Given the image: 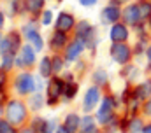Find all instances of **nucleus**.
I'll list each match as a JSON object with an SVG mask.
<instances>
[{"label":"nucleus","mask_w":151,"mask_h":133,"mask_svg":"<svg viewBox=\"0 0 151 133\" xmlns=\"http://www.w3.org/2000/svg\"><path fill=\"white\" fill-rule=\"evenodd\" d=\"M27 116V109L21 102H11L7 105V117L12 123H21Z\"/></svg>","instance_id":"f257e3e1"},{"label":"nucleus","mask_w":151,"mask_h":133,"mask_svg":"<svg viewBox=\"0 0 151 133\" xmlns=\"http://www.w3.org/2000/svg\"><path fill=\"white\" fill-rule=\"evenodd\" d=\"M111 56L114 58V61L123 65L130 60V49H128V46H125L121 42H114V46L111 47Z\"/></svg>","instance_id":"f03ea898"},{"label":"nucleus","mask_w":151,"mask_h":133,"mask_svg":"<svg viewBox=\"0 0 151 133\" xmlns=\"http://www.w3.org/2000/svg\"><path fill=\"white\" fill-rule=\"evenodd\" d=\"M35 84V79L30 75V74H21L18 79H16V89L19 95H25V93H30L34 91V86Z\"/></svg>","instance_id":"7ed1b4c3"},{"label":"nucleus","mask_w":151,"mask_h":133,"mask_svg":"<svg viewBox=\"0 0 151 133\" xmlns=\"http://www.w3.org/2000/svg\"><path fill=\"white\" fill-rule=\"evenodd\" d=\"M113 107H114L113 98H111V97H106L104 102H102L100 110H99V116H97V119H99L102 124H107V123L113 119Z\"/></svg>","instance_id":"20e7f679"},{"label":"nucleus","mask_w":151,"mask_h":133,"mask_svg":"<svg viewBox=\"0 0 151 133\" xmlns=\"http://www.w3.org/2000/svg\"><path fill=\"white\" fill-rule=\"evenodd\" d=\"M63 88H65V84H63L60 79H53V81L49 82V86H47V102H49V103H55L56 100L62 97Z\"/></svg>","instance_id":"39448f33"},{"label":"nucleus","mask_w":151,"mask_h":133,"mask_svg":"<svg viewBox=\"0 0 151 133\" xmlns=\"http://www.w3.org/2000/svg\"><path fill=\"white\" fill-rule=\"evenodd\" d=\"M18 47H19V35L18 33H9L4 40H2V51L4 53H16L18 51Z\"/></svg>","instance_id":"423d86ee"},{"label":"nucleus","mask_w":151,"mask_h":133,"mask_svg":"<svg viewBox=\"0 0 151 133\" xmlns=\"http://www.w3.org/2000/svg\"><path fill=\"white\" fill-rule=\"evenodd\" d=\"M123 18L128 25H135L139 19H141V11H139V4H134V5H128L125 11H123Z\"/></svg>","instance_id":"0eeeda50"},{"label":"nucleus","mask_w":151,"mask_h":133,"mask_svg":"<svg viewBox=\"0 0 151 133\" xmlns=\"http://www.w3.org/2000/svg\"><path fill=\"white\" fill-rule=\"evenodd\" d=\"M74 18L70 16V14H67V12H62L60 16H58V21H56V28L58 30H62V32H69V30H72V26H74Z\"/></svg>","instance_id":"6e6552de"},{"label":"nucleus","mask_w":151,"mask_h":133,"mask_svg":"<svg viewBox=\"0 0 151 133\" xmlns=\"http://www.w3.org/2000/svg\"><path fill=\"white\" fill-rule=\"evenodd\" d=\"M100 98V93H99V88H90L86 91V97H84V110H90L91 107H95V103Z\"/></svg>","instance_id":"1a4fd4ad"},{"label":"nucleus","mask_w":151,"mask_h":133,"mask_svg":"<svg viewBox=\"0 0 151 133\" xmlns=\"http://www.w3.org/2000/svg\"><path fill=\"white\" fill-rule=\"evenodd\" d=\"M127 37H128L127 26H123V25L118 23V25H114L113 28H111V39H113V42H125Z\"/></svg>","instance_id":"9d476101"},{"label":"nucleus","mask_w":151,"mask_h":133,"mask_svg":"<svg viewBox=\"0 0 151 133\" xmlns=\"http://www.w3.org/2000/svg\"><path fill=\"white\" fill-rule=\"evenodd\" d=\"M118 18H119V9L114 5H109L102 11V21L104 23H116Z\"/></svg>","instance_id":"9b49d317"},{"label":"nucleus","mask_w":151,"mask_h":133,"mask_svg":"<svg viewBox=\"0 0 151 133\" xmlns=\"http://www.w3.org/2000/svg\"><path fill=\"white\" fill-rule=\"evenodd\" d=\"M34 61H35L34 49L30 46H25L21 49V60H18V65H34Z\"/></svg>","instance_id":"f8f14e48"},{"label":"nucleus","mask_w":151,"mask_h":133,"mask_svg":"<svg viewBox=\"0 0 151 133\" xmlns=\"http://www.w3.org/2000/svg\"><path fill=\"white\" fill-rule=\"evenodd\" d=\"M83 47H84V46H83V40H81V39L74 40V42L69 46V49H67V60H70V61H72V60H76V58L81 54Z\"/></svg>","instance_id":"ddd939ff"},{"label":"nucleus","mask_w":151,"mask_h":133,"mask_svg":"<svg viewBox=\"0 0 151 133\" xmlns=\"http://www.w3.org/2000/svg\"><path fill=\"white\" fill-rule=\"evenodd\" d=\"M25 33H27L28 40L34 44V47H35L37 51H40V49H42V39H40V35H39L35 30L32 32V28H25Z\"/></svg>","instance_id":"4468645a"},{"label":"nucleus","mask_w":151,"mask_h":133,"mask_svg":"<svg viewBox=\"0 0 151 133\" xmlns=\"http://www.w3.org/2000/svg\"><path fill=\"white\" fill-rule=\"evenodd\" d=\"M90 33H91V26H90L88 21H81V23H77V39L86 40V39L90 37Z\"/></svg>","instance_id":"2eb2a0df"},{"label":"nucleus","mask_w":151,"mask_h":133,"mask_svg":"<svg viewBox=\"0 0 151 133\" xmlns=\"http://www.w3.org/2000/svg\"><path fill=\"white\" fill-rule=\"evenodd\" d=\"M63 126L67 128V132L69 133H76L77 126H79V117H77L76 114H69L67 119H65V124H63Z\"/></svg>","instance_id":"dca6fc26"},{"label":"nucleus","mask_w":151,"mask_h":133,"mask_svg":"<svg viewBox=\"0 0 151 133\" xmlns=\"http://www.w3.org/2000/svg\"><path fill=\"white\" fill-rule=\"evenodd\" d=\"M81 128H83L84 133H97V130H95V123H93V119H91L90 116H86V117L81 119Z\"/></svg>","instance_id":"f3484780"},{"label":"nucleus","mask_w":151,"mask_h":133,"mask_svg":"<svg viewBox=\"0 0 151 133\" xmlns=\"http://www.w3.org/2000/svg\"><path fill=\"white\" fill-rule=\"evenodd\" d=\"M25 5H27V9L30 12L37 14L39 11L42 9V5H44V0H25Z\"/></svg>","instance_id":"a211bd4d"},{"label":"nucleus","mask_w":151,"mask_h":133,"mask_svg":"<svg viewBox=\"0 0 151 133\" xmlns=\"http://www.w3.org/2000/svg\"><path fill=\"white\" fill-rule=\"evenodd\" d=\"M65 42H67V39H65V32H62V30H58V32L53 35V39H51L53 47H62Z\"/></svg>","instance_id":"6ab92c4d"},{"label":"nucleus","mask_w":151,"mask_h":133,"mask_svg":"<svg viewBox=\"0 0 151 133\" xmlns=\"http://www.w3.org/2000/svg\"><path fill=\"white\" fill-rule=\"evenodd\" d=\"M40 74H42L44 77H47V75L53 74V63H51L49 58H44V60L40 61Z\"/></svg>","instance_id":"aec40b11"},{"label":"nucleus","mask_w":151,"mask_h":133,"mask_svg":"<svg viewBox=\"0 0 151 133\" xmlns=\"http://www.w3.org/2000/svg\"><path fill=\"white\" fill-rule=\"evenodd\" d=\"M150 91H151V84H141V86L137 88V91H135V100L146 98V97L150 95Z\"/></svg>","instance_id":"412c9836"},{"label":"nucleus","mask_w":151,"mask_h":133,"mask_svg":"<svg viewBox=\"0 0 151 133\" xmlns=\"http://www.w3.org/2000/svg\"><path fill=\"white\" fill-rule=\"evenodd\" d=\"M139 11H141V19H144L146 16H151V5L148 2H141L139 4Z\"/></svg>","instance_id":"4be33fe9"},{"label":"nucleus","mask_w":151,"mask_h":133,"mask_svg":"<svg viewBox=\"0 0 151 133\" xmlns=\"http://www.w3.org/2000/svg\"><path fill=\"white\" fill-rule=\"evenodd\" d=\"M128 130L132 133H141L144 128H142V121L141 119H134L132 123H130V126H128Z\"/></svg>","instance_id":"5701e85b"},{"label":"nucleus","mask_w":151,"mask_h":133,"mask_svg":"<svg viewBox=\"0 0 151 133\" xmlns=\"http://www.w3.org/2000/svg\"><path fill=\"white\" fill-rule=\"evenodd\" d=\"M0 133H16V130L5 119H0Z\"/></svg>","instance_id":"b1692460"},{"label":"nucleus","mask_w":151,"mask_h":133,"mask_svg":"<svg viewBox=\"0 0 151 133\" xmlns=\"http://www.w3.org/2000/svg\"><path fill=\"white\" fill-rule=\"evenodd\" d=\"M76 91H77V86L76 84H65V88H63V93H65L67 98H72Z\"/></svg>","instance_id":"393cba45"},{"label":"nucleus","mask_w":151,"mask_h":133,"mask_svg":"<svg viewBox=\"0 0 151 133\" xmlns=\"http://www.w3.org/2000/svg\"><path fill=\"white\" fill-rule=\"evenodd\" d=\"M12 65V53H4V68H11Z\"/></svg>","instance_id":"a878e982"},{"label":"nucleus","mask_w":151,"mask_h":133,"mask_svg":"<svg viewBox=\"0 0 151 133\" xmlns=\"http://www.w3.org/2000/svg\"><path fill=\"white\" fill-rule=\"evenodd\" d=\"M62 65H63L62 63V58L60 56H55L53 58V72H60L62 70Z\"/></svg>","instance_id":"bb28decb"},{"label":"nucleus","mask_w":151,"mask_h":133,"mask_svg":"<svg viewBox=\"0 0 151 133\" xmlns=\"http://www.w3.org/2000/svg\"><path fill=\"white\" fill-rule=\"evenodd\" d=\"M32 126H34V130H35V132H40V133H42L44 126H46V121H42V119H35Z\"/></svg>","instance_id":"cd10ccee"},{"label":"nucleus","mask_w":151,"mask_h":133,"mask_svg":"<svg viewBox=\"0 0 151 133\" xmlns=\"http://www.w3.org/2000/svg\"><path fill=\"white\" fill-rule=\"evenodd\" d=\"M106 79H107V77H106V74H104V72H100V70H99V72L95 74V81H97L99 84H104V82H106Z\"/></svg>","instance_id":"c85d7f7f"},{"label":"nucleus","mask_w":151,"mask_h":133,"mask_svg":"<svg viewBox=\"0 0 151 133\" xmlns=\"http://www.w3.org/2000/svg\"><path fill=\"white\" fill-rule=\"evenodd\" d=\"M40 105H42V97H40V95H35V97L32 98V107H34V109H39Z\"/></svg>","instance_id":"c756f323"},{"label":"nucleus","mask_w":151,"mask_h":133,"mask_svg":"<svg viewBox=\"0 0 151 133\" xmlns=\"http://www.w3.org/2000/svg\"><path fill=\"white\" fill-rule=\"evenodd\" d=\"M51 16H53V14H51V11H46V12L42 14V23H44V25H49V23H51V19H53Z\"/></svg>","instance_id":"7c9ffc66"},{"label":"nucleus","mask_w":151,"mask_h":133,"mask_svg":"<svg viewBox=\"0 0 151 133\" xmlns=\"http://www.w3.org/2000/svg\"><path fill=\"white\" fill-rule=\"evenodd\" d=\"M53 126H55V123H46V126H44L42 133H51L53 132Z\"/></svg>","instance_id":"2f4dec72"},{"label":"nucleus","mask_w":151,"mask_h":133,"mask_svg":"<svg viewBox=\"0 0 151 133\" xmlns=\"http://www.w3.org/2000/svg\"><path fill=\"white\" fill-rule=\"evenodd\" d=\"M81 2V5H86V7H90V5H95L97 4V0H79Z\"/></svg>","instance_id":"473e14b6"},{"label":"nucleus","mask_w":151,"mask_h":133,"mask_svg":"<svg viewBox=\"0 0 151 133\" xmlns=\"http://www.w3.org/2000/svg\"><path fill=\"white\" fill-rule=\"evenodd\" d=\"M4 81H5V74L0 70V88H2V84H4Z\"/></svg>","instance_id":"72a5a7b5"},{"label":"nucleus","mask_w":151,"mask_h":133,"mask_svg":"<svg viewBox=\"0 0 151 133\" xmlns=\"http://www.w3.org/2000/svg\"><path fill=\"white\" fill-rule=\"evenodd\" d=\"M146 112H148V114L151 116V100L148 102V103H146Z\"/></svg>","instance_id":"f704fd0d"},{"label":"nucleus","mask_w":151,"mask_h":133,"mask_svg":"<svg viewBox=\"0 0 151 133\" xmlns=\"http://www.w3.org/2000/svg\"><path fill=\"white\" fill-rule=\"evenodd\" d=\"M56 133H69V132H67V128H65V126H62V128H58V130H56Z\"/></svg>","instance_id":"c9c22d12"},{"label":"nucleus","mask_w":151,"mask_h":133,"mask_svg":"<svg viewBox=\"0 0 151 133\" xmlns=\"http://www.w3.org/2000/svg\"><path fill=\"white\" fill-rule=\"evenodd\" d=\"M142 133H151V124H150V126H146V128L142 130Z\"/></svg>","instance_id":"e433bc0d"},{"label":"nucleus","mask_w":151,"mask_h":133,"mask_svg":"<svg viewBox=\"0 0 151 133\" xmlns=\"http://www.w3.org/2000/svg\"><path fill=\"white\" fill-rule=\"evenodd\" d=\"M2 25H4V14L0 12V28H2Z\"/></svg>","instance_id":"4c0bfd02"},{"label":"nucleus","mask_w":151,"mask_h":133,"mask_svg":"<svg viewBox=\"0 0 151 133\" xmlns=\"http://www.w3.org/2000/svg\"><path fill=\"white\" fill-rule=\"evenodd\" d=\"M23 133H35V130H25Z\"/></svg>","instance_id":"58836bf2"},{"label":"nucleus","mask_w":151,"mask_h":133,"mask_svg":"<svg viewBox=\"0 0 151 133\" xmlns=\"http://www.w3.org/2000/svg\"><path fill=\"white\" fill-rule=\"evenodd\" d=\"M118 2H127V0H118Z\"/></svg>","instance_id":"ea45409f"},{"label":"nucleus","mask_w":151,"mask_h":133,"mask_svg":"<svg viewBox=\"0 0 151 133\" xmlns=\"http://www.w3.org/2000/svg\"><path fill=\"white\" fill-rule=\"evenodd\" d=\"M150 25H151V16H150Z\"/></svg>","instance_id":"a19ab883"}]
</instances>
